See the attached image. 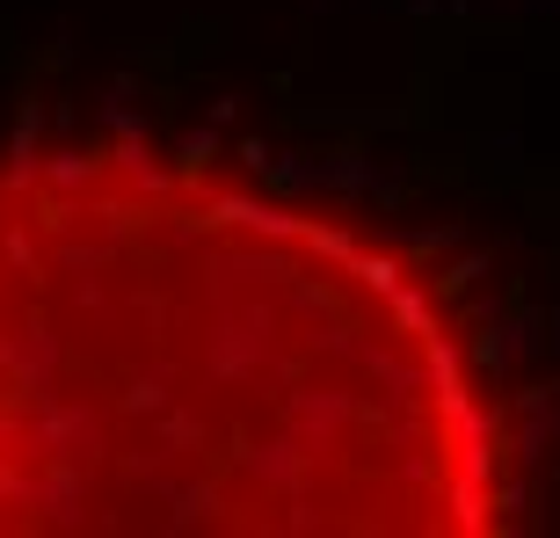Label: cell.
<instances>
[{"label": "cell", "instance_id": "cell-1", "mask_svg": "<svg viewBox=\"0 0 560 538\" xmlns=\"http://www.w3.org/2000/svg\"><path fill=\"white\" fill-rule=\"evenodd\" d=\"M0 197V531L466 524L474 386L394 262L153 167Z\"/></svg>", "mask_w": 560, "mask_h": 538}]
</instances>
